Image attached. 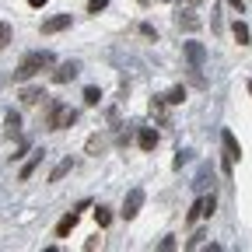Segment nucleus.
<instances>
[{"label": "nucleus", "instance_id": "nucleus-26", "mask_svg": "<svg viewBox=\"0 0 252 252\" xmlns=\"http://www.w3.org/2000/svg\"><path fill=\"white\" fill-rule=\"evenodd\" d=\"M228 4H231V7H235V11H238V14H242V11H245V0H228Z\"/></svg>", "mask_w": 252, "mask_h": 252}, {"label": "nucleus", "instance_id": "nucleus-2", "mask_svg": "<svg viewBox=\"0 0 252 252\" xmlns=\"http://www.w3.org/2000/svg\"><path fill=\"white\" fill-rule=\"evenodd\" d=\"M74 123H77V109L63 105V102H53L49 105V116H46L49 130H67V126H74Z\"/></svg>", "mask_w": 252, "mask_h": 252}, {"label": "nucleus", "instance_id": "nucleus-19", "mask_svg": "<svg viewBox=\"0 0 252 252\" xmlns=\"http://www.w3.org/2000/svg\"><path fill=\"white\" fill-rule=\"evenodd\" d=\"M102 102V91L98 88H84V105H98Z\"/></svg>", "mask_w": 252, "mask_h": 252}, {"label": "nucleus", "instance_id": "nucleus-22", "mask_svg": "<svg viewBox=\"0 0 252 252\" xmlns=\"http://www.w3.org/2000/svg\"><path fill=\"white\" fill-rule=\"evenodd\" d=\"M94 217H98V228H105V224H109V220H112V214H109V207H98V210H94Z\"/></svg>", "mask_w": 252, "mask_h": 252}, {"label": "nucleus", "instance_id": "nucleus-8", "mask_svg": "<svg viewBox=\"0 0 252 252\" xmlns=\"http://www.w3.org/2000/svg\"><path fill=\"white\" fill-rule=\"evenodd\" d=\"M63 28H70V14H53V18L42 21V35H56Z\"/></svg>", "mask_w": 252, "mask_h": 252}, {"label": "nucleus", "instance_id": "nucleus-12", "mask_svg": "<svg viewBox=\"0 0 252 252\" xmlns=\"http://www.w3.org/2000/svg\"><path fill=\"white\" fill-rule=\"evenodd\" d=\"M137 144H140V151H154L158 147V133L151 130V126H144V130L137 133Z\"/></svg>", "mask_w": 252, "mask_h": 252}, {"label": "nucleus", "instance_id": "nucleus-6", "mask_svg": "<svg viewBox=\"0 0 252 252\" xmlns=\"http://www.w3.org/2000/svg\"><path fill=\"white\" fill-rule=\"evenodd\" d=\"M214 210H217V196H214V193H210V196H200V200H196V207L189 210V217H186V220L193 224V220H200V217H210Z\"/></svg>", "mask_w": 252, "mask_h": 252}, {"label": "nucleus", "instance_id": "nucleus-24", "mask_svg": "<svg viewBox=\"0 0 252 252\" xmlns=\"http://www.w3.org/2000/svg\"><path fill=\"white\" fill-rule=\"evenodd\" d=\"M175 245H179V242H175V238H172V235H165V238H161V242H158V249H161V252H172V249H175Z\"/></svg>", "mask_w": 252, "mask_h": 252}, {"label": "nucleus", "instance_id": "nucleus-5", "mask_svg": "<svg viewBox=\"0 0 252 252\" xmlns=\"http://www.w3.org/2000/svg\"><path fill=\"white\" fill-rule=\"evenodd\" d=\"M77 74H81V63H77V60H67V63H60L49 77H53V84H67V81H74Z\"/></svg>", "mask_w": 252, "mask_h": 252}, {"label": "nucleus", "instance_id": "nucleus-18", "mask_svg": "<svg viewBox=\"0 0 252 252\" xmlns=\"http://www.w3.org/2000/svg\"><path fill=\"white\" fill-rule=\"evenodd\" d=\"M11 39H14V28H11L7 21H0V49L11 46Z\"/></svg>", "mask_w": 252, "mask_h": 252}, {"label": "nucleus", "instance_id": "nucleus-1", "mask_svg": "<svg viewBox=\"0 0 252 252\" xmlns=\"http://www.w3.org/2000/svg\"><path fill=\"white\" fill-rule=\"evenodd\" d=\"M56 63V56L49 53V49H35V53H28L21 63H18V70H14V84H25V81H32V77H39L42 70H49Z\"/></svg>", "mask_w": 252, "mask_h": 252}, {"label": "nucleus", "instance_id": "nucleus-7", "mask_svg": "<svg viewBox=\"0 0 252 252\" xmlns=\"http://www.w3.org/2000/svg\"><path fill=\"white\" fill-rule=\"evenodd\" d=\"M182 53H186V60H189V67H193V70H200L207 63V46L203 42H186Z\"/></svg>", "mask_w": 252, "mask_h": 252}, {"label": "nucleus", "instance_id": "nucleus-4", "mask_svg": "<svg viewBox=\"0 0 252 252\" xmlns=\"http://www.w3.org/2000/svg\"><path fill=\"white\" fill-rule=\"evenodd\" d=\"M140 207H144V189L137 186V189H130V193H126V200H123V210H119V214H123L126 220H133V217L140 214Z\"/></svg>", "mask_w": 252, "mask_h": 252}, {"label": "nucleus", "instance_id": "nucleus-10", "mask_svg": "<svg viewBox=\"0 0 252 252\" xmlns=\"http://www.w3.org/2000/svg\"><path fill=\"white\" fill-rule=\"evenodd\" d=\"M18 98L25 102V105H39L42 98H46V88H39V84H28V88H21V94Z\"/></svg>", "mask_w": 252, "mask_h": 252}, {"label": "nucleus", "instance_id": "nucleus-21", "mask_svg": "<svg viewBox=\"0 0 252 252\" xmlns=\"http://www.w3.org/2000/svg\"><path fill=\"white\" fill-rule=\"evenodd\" d=\"M102 147H105V140H102V137H88V154H98Z\"/></svg>", "mask_w": 252, "mask_h": 252}, {"label": "nucleus", "instance_id": "nucleus-27", "mask_svg": "<svg viewBox=\"0 0 252 252\" xmlns=\"http://www.w3.org/2000/svg\"><path fill=\"white\" fill-rule=\"evenodd\" d=\"M28 7H46V0H28Z\"/></svg>", "mask_w": 252, "mask_h": 252}, {"label": "nucleus", "instance_id": "nucleus-28", "mask_svg": "<svg viewBox=\"0 0 252 252\" xmlns=\"http://www.w3.org/2000/svg\"><path fill=\"white\" fill-rule=\"evenodd\" d=\"M196 4H203V0H189V7H196Z\"/></svg>", "mask_w": 252, "mask_h": 252}, {"label": "nucleus", "instance_id": "nucleus-13", "mask_svg": "<svg viewBox=\"0 0 252 252\" xmlns=\"http://www.w3.org/2000/svg\"><path fill=\"white\" fill-rule=\"evenodd\" d=\"M70 172H74V158H63V161L49 172V182H60L63 175H70Z\"/></svg>", "mask_w": 252, "mask_h": 252}, {"label": "nucleus", "instance_id": "nucleus-29", "mask_svg": "<svg viewBox=\"0 0 252 252\" xmlns=\"http://www.w3.org/2000/svg\"><path fill=\"white\" fill-rule=\"evenodd\" d=\"M249 94H252V81H249Z\"/></svg>", "mask_w": 252, "mask_h": 252}, {"label": "nucleus", "instance_id": "nucleus-9", "mask_svg": "<svg viewBox=\"0 0 252 252\" xmlns=\"http://www.w3.org/2000/svg\"><path fill=\"white\" fill-rule=\"evenodd\" d=\"M175 21H179V28H182V32H200V25H203V21L196 18V11H193V7L179 11V18H175Z\"/></svg>", "mask_w": 252, "mask_h": 252}, {"label": "nucleus", "instance_id": "nucleus-16", "mask_svg": "<svg viewBox=\"0 0 252 252\" xmlns=\"http://www.w3.org/2000/svg\"><path fill=\"white\" fill-rule=\"evenodd\" d=\"M161 98H165V105H182V102H186V88H182V84H175L168 94H161Z\"/></svg>", "mask_w": 252, "mask_h": 252}, {"label": "nucleus", "instance_id": "nucleus-20", "mask_svg": "<svg viewBox=\"0 0 252 252\" xmlns=\"http://www.w3.org/2000/svg\"><path fill=\"white\" fill-rule=\"evenodd\" d=\"M203 245H207V231H196L193 238L186 242V249H203Z\"/></svg>", "mask_w": 252, "mask_h": 252}, {"label": "nucleus", "instance_id": "nucleus-11", "mask_svg": "<svg viewBox=\"0 0 252 252\" xmlns=\"http://www.w3.org/2000/svg\"><path fill=\"white\" fill-rule=\"evenodd\" d=\"M77 220H81V210H74V214H67V217H63L60 220V224H56V238H67L74 228H77Z\"/></svg>", "mask_w": 252, "mask_h": 252}, {"label": "nucleus", "instance_id": "nucleus-17", "mask_svg": "<svg viewBox=\"0 0 252 252\" xmlns=\"http://www.w3.org/2000/svg\"><path fill=\"white\" fill-rule=\"evenodd\" d=\"M235 42L238 46H249V25L245 21H235Z\"/></svg>", "mask_w": 252, "mask_h": 252}, {"label": "nucleus", "instance_id": "nucleus-14", "mask_svg": "<svg viewBox=\"0 0 252 252\" xmlns=\"http://www.w3.org/2000/svg\"><path fill=\"white\" fill-rule=\"evenodd\" d=\"M42 158H46V151H35V158H32V161H28V165L21 168V182H28L32 175H35V168L42 165Z\"/></svg>", "mask_w": 252, "mask_h": 252}, {"label": "nucleus", "instance_id": "nucleus-15", "mask_svg": "<svg viewBox=\"0 0 252 252\" xmlns=\"http://www.w3.org/2000/svg\"><path fill=\"white\" fill-rule=\"evenodd\" d=\"M4 126H7V137H18V133H21V116L11 109V112L4 116Z\"/></svg>", "mask_w": 252, "mask_h": 252}, {"label": "nucleus", "instance_id": "nucleus-25", "mask_svg": "<svg viewBox=\"0 0 252 252\" xmlns=\"http://www.w3.org/2000/svg\"><path fill=\"white\" fill-rule=\"evenodd\" d=\"M186 161H189V151H179V158H175V168H182Z\"/></svg>", "mask_w": 252, "mask_h": 252}, {"label": "nucleus", "instance_id": "nucleus-23", "mask_svg": "<svg viewBox=\"0 0 252 252\" xmlns=\"http://www.w3.org/2000/svg\"><path fill=\"white\" fill-rule=\"evenodd\" d=\"M105 7H109V0H88V14H98Z\"/></svg>", "mask_w": 252, "mask_h": 252}, {"label": "nucleus", "instance_id": "nucleus-3", "mask_svg": "<svg viewBox=\"0 0 252 252\" xmlns=\"http://www.w3.org/2000/svg\"><path fill=\"white\" fill-rule=\"evenodd\" d=\"M220 147H224L220 168H224V175H231V172H235V161L242 158V147H238V140H235V133H231V130H224V133H220Z\"/></svg>", "mask_w": 252, "mask_h": 252}]
</instances>
